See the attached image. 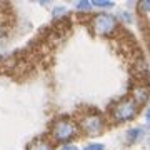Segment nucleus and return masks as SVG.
Here are the masks:
<instances>
[{
	"label": "nucleus",
	"instance_id": "obj_1",
	"mask_svg": "<svg viewBox=\"0 0 150 150\" xmlns=\"http://www.w3.org/2000/svg\"><path fill=\"white\" fill-rule=\"evenodd\" d=\"M50 134H52V139H54L55 142L65 144V142H69L70 139L77 137L79 127H77V123H75L74 120H70V118H59V120L54 122Z\"/></svg>",
	"mask_w": 150,
	"mask_h": 150
},
{
	"label": "nucleus",
	"instance_id": "obj_2",
	"mask_svg": "<svg viewBox=\"0 0 150 150\" xmlns=\"http://www.w3.org/2000/svg\"><path fill=\"white\" fill-rule=\"evenodd\" d=\"M137 112H139V105L134 102V98H123L112 107V118L115 122H125L135 118Z\"/></svg>",
	"mask_w": 150,
	"mask_h": 150
},
{
	"label": "nucleus",
	"instance_id": "obj_3",
	"mask_svg": "<svg viewBox=\"0 0 150 150\" xmlns=\"http://www.w3.org/2000/svg\"><path fill=\"white\" fill-rule=\"evenodd\" d=\"M80 125H82V130L88 137H97L98 134H102L103 129H105V120H103L102 115H98L95 112H90L82 118Z\"/></svg>",
	"mask_w": 150,
	"mask_h": 150
},
{
	"label": "nucleus",
	"instance_id": "obj_4",
	"mask_svg": "<svg viewBox=\"0 0 150 150\" xmlns=\"http://www.w3.org/2000/svg\"><path fill=\"white\" fill-rule=\"evenodd\" d=\"M92 25H93V28H95V32L98 35H110L118 27L117 18L113 15H108V13H98V15H95L93 20H92Z\"/></svg>",
	"mask_w": 150,
	"mask_h": 150
},
{
	"label": "nucleus",
	"instance_id": "obj_5",
	"mask_svg": "<svg viewBox=\"0 0 150 150\" xmlns=\"http://www.w3.org/2000/svg\"><path fill=\"white\" fill-rule=\"evenodd\" d=\"M28 150H54V147H52V144L47 139L40 137V139H35L32 144L28 145Z\"/></svg>",
	"mask_w": 150,
	"mask_h": 150
},
{
	"label": "nucleus",
	"instance_id": "obj_6",
	"mask_svg": "<svg viewBox=\"0 0 150 150\" xmlns=\"http://www.w3.org/2000/svg\"><path fill=\"white\" fill-rule=\"evenodd\" d=\"M142 139H144V129L142 127H135V129H130L127 132V142H130V144L140 142Z\"/></svg>",
	"mask_w": 150,
	"mask_h": 150
},
{
	"label": "nucleus",
	"instance_id": "obj_7",
	"mask_svg": "<svg viewBox=\"0 0 150 150\" xmlns=\"http://www.w3.org/2000/svg\"><path fill=\"white\" fill-rule=\"evenodd\" d=\"M92 7H98V8H108V7H112L113 4L112 2H108V0H95V2H90Z\"/></svg>",
	"mask_w": 150,
	"mask_h": 150
},
{
	"label": "nucleus",
	"instance_id": "obj_8",
	"mask_svg": "<svg viewBox=\"0 0 150 150\" xmlns=\"http://www.w3.org/2000/svg\"><path fill=\"white\" fill-rule=\"evenodd\" d=\"M83 150H105V147L102 144H90V145H87Z\"/></svg>",
	"mask_w": 150,
	"mask_h": 150
},
{
	"label": "nucleus",
	"instance_id": "obj_9",
	"mask_svg": "<svg viewBox=\"0 0 150 150\" xmlns=\"http://www.w3.org/2000/svg\"><path fill=\"white\" fill-rule=\"evenodd\" d=\"M77 8H80V10H90L92 4L90 2H79V4H77Z\"/></svg>",
	"mask_w": 150,
	"mask_h": 150
},
{
	"label": "nucleus",
	"instance_id": "obj_10",
	"mask_svg": "<svg viewBox=\"0 0 150 150\" xmlns=\"http://www.w3.org/2000/svg\"><path fill=\"white\" fill-rule=\"evenodd\" d=\"M60 150H79L77 147H74V145H65L64 149H60Z\"/></svg>",
	"mask_w": 150,
	"mask_h": 150
},
{
	"label": "nucleus",
	"instance_id": "obj_11",
	"mask_svg": "<svg viewBox=\"0 0 150 150\" xmlns=\"http://www.w3.org/2000/svg\"><path fill=\"white\" fill-rule=\"evenodd\" d=\"M4 37V23H2V20H0V38Z\"/></svg>",
	"mask_w": 150,
	"mask_h": 150
}]
</instances>
